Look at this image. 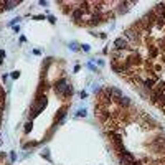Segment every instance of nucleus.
<instances>
[{
  "instance_id": "1",
  "label": "nucleus",
  "mask_w": 165,
  "mask_h": 165,
  "mask_svg": "<svg viewBox=\"0 0 165 165\" xmlns=\"http://www.w3.org/2000/svg\"><path fill=\"white\" fill-rule=\"evenodd\" d=\"M107 137H109V140H111V144H112V147H114L116 150H117V154H119L121 150H124L122 135H121L119 132H114V130L111 129V130H107Z\"/></svg>"
},
{
  "instance_id": "2",
  "label": "nucleus",
  "mask_w": 165,
  "mask_h": 165,
  "mask_svg": "<svg viewBox=\"0 0 165 165\" xmlns=\"http://www.w3.org/2000/svg\"><path fill=\"white\" fill-rule=\"evenodd\" d=\"M66 87H68V81H66V78H61L60 81L55 84V92L60 97H64V91H66Z\"/></svg>"
},
{
  "instance_id": "3",
  "label": "nucleus",
  "mask_w": 165,
  "mask_h": 165,
  "mask_svg": "<svg viewBox=\"0 0 165 165\" xmlns=\"http://www.w3.org/2000/svg\"><path fill=\"white\" fill-rule=\"evenodd\" d=\"M160 46H157V45H152V46H147V60H150V61H154L157 58V56L160 55Z\"/></svg>"
},
{
  "instance_id": "4",
  "label": "nucleus",
  "mask_w": 165,
  "mask_h": 165,
  "mask_svg": "<svg viewBox=\"0 0 165 165\" xmlns=\"http://www.w3.org/2000/svg\"><path fill=\"white\" fill-rule=\"evenodd\" d=\"M114 48H116V50H121V51L127 50V48H129V41L126 40L124 37L116 38V41H114Z\"/></svg>"
},
{
  "instance_id": "5",
  "label": "nucleus",
  "mask_w": 165,
  "mask_h": 165,
  "mask_svg": "<svg viewBox=\"0 0 165 165\" xmlns=\"http://www.w3.org/2000/svg\"><path fill=\"white\" fill-rule=\"evenodd\" d=\"M152 10L157 15V18H165V4H157Z\"/></svg>"
},
{
  "instance_id": "6",
  "label": "nucleus",
  "mask_w": 165,
  "mask_h": 165,
  "mask_svg": "<svg viewBox=\"0 0 165 165\" xmlns=\"http://www.w3.org/2000/svg\"><path fill=\"white\" fill-rule=\"evenodd\" d=\"M117 104H119L121 107H124V109H127V107H130V106H132V101H130L127 96H122L119 101H117Z\"/></svg>"
},
{
  "instance_id": "7",
  "label": "nucleus",
  "mask_w": 165,
  "mask_h": 165,
  "mask_svg": "<svg viewBox=\"0 0 165 165\" xmlns=\"http://www.w3.org/2000/svg\"><path fill=\"white\" fill-rule=\"evenodd\" d=\"M2 4H4L5 10H12V8H15L17 5H20V2H17V0H4Z\"/></svg>"
},
{
  "instance_id": "8",
  "label": "nucleus",
  "mask_w": 165,
  "mask_h": 165,
  "mask_svg": "<svg viewBox=\"0 0 165 165\" xmlns=\"http://www.w3.org/2000/svg\"><path fill=\"white\" fill-rule=\"evenodd\" d=\"M64 116H66V107H61V109L58 111V116H56V124H58V126H61V124L64 122Z\"/></svg>"
},
{
  "instance_id": "9",
  "label": "nucleus",
  "mask_w": 165,
  "mask_h": 165,
  "mask_svg": "<svg viewBox=\"0 0 165 165\" xmlns=\"http://www.w3.org/2000/svg\"><path fill=\"white\" fill-rule=\"evenodd\" d=\"M130 164H132V160H129L127 157H124V155L119 157V165H130Z\"/></svg>"
},
{
  "instance_id": "10",
  "label": "nucleus",
  "mask_w": 165,
  "mask_h": 165,
  "mask_svg": "<svg viewBox=\"0 0 165 165\" xmlns=\"http://www.w3.org/2000/svg\"><path fill=\"white\" fill-rule=\"evenodd\" d=\"M30 129H32V121H30V122H27V126H25V132H28Z\"/></svg>"
},
{
  "instance_id": "11",
  "label": "nucleus",
  "mask_w": 165,
  "mask_h": 165,
  "mask_svg": "<svg viewBox=\"0 0 165 165\" xmlns=\"http://www.w3.org/2000/svg\"><path fill=\"white\" fill-rule=\"evenodd\" d=\"M12 78H13V79L20 78V73H18V71H13V73H12Z\"/></svg>"
},
{
  "instance_id": "12",
  "label": "nucleus",
  "mask_w": 165,
  "mask_h": 165,
  "mask_svg": "<svg viewBox=\"0 0 165 165\" xmlns=\"http://www.w3.org/2000/svg\"><path fill=\"white\" fill-rule=\"evenodd\" d=\"M78 116H82V117H84V116H86V111H84V109L78 111Z\"/></svg>"
},
{
  "instance_id": "13",
  "label": "nucleus",
  "mask_w": 165,
  "mask_h": 165,
  "mask_svg": "<svg viewBox=\"0 0 165 165\" xmlns=\"http://www.w3.org/2000/svg\"><path fill=\"white\" fill-rule=\"evenodd\" d=\"M71 50L76 51V50H78V45H76V43H71Z\"/></svg>"
},
{
  "instance_id": "14",
  "label": "nucleus",
  "mask_w": 165,
  "mask_h": 165,
  "mask_svg": "<svg viewBox=\"0 0 165 165\" xmlns=\"http://www.w3.org/2000/svg\"><path fill=\"white\" fill-rule=\"evenodd\" d=\"M130 165H142V162H140V160H134Z\"/></svg>"
},
{
  "instance_id": "15",
  "label": "nucleus",
  "mask_w": 165,
  "mask_h": 165,
  "mask_svg": "<svg viewBox=\"0 0 165 165\" xmlns=\"http://www.w3.org/2000/svg\"><path fill=\"white\" fill-rule=\"evenodd\" d=\"M0 58H2V61H4V58H5V51L4 50H0Z\"/></svg>"
},
{
  "instance_id": "16",
  "label": "nucleus",
  "mask_w": 165,
  "mask_h": 165,
  "mask_svg": "<svg viewBox=\"0 0 165 165\" xmlns=\"http://www.w3.org/2000/svg\"><path fill=\"white\" fill-rule=\"evenodd\" d=\"M82 50H84V51H89V45H82Z\"/></svg>"
}]
</instances>
